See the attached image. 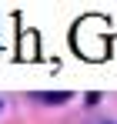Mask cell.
Instances as JSON below:
<instances>
[{
    "mask_svg": "<svg viewBox=\"0 0 117 124\" xmlns=\"http://www.w3.org/2000/svg\"><path fill=\"white\" fill-rule=\"evenodd\" d=\"M74 94H67V91H57V94H37V101L44 104H64V101H70Z\"/></svg>",
    "mask_w": 117,
    "mask_h": 124,
    "instance_id": "6da1fadb",
    "label": "cell"
}]
</instances>
